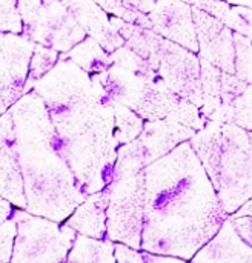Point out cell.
Masks as SVG:
<instances>
[{
  "label": "cell",
  "instance_id": "1",
  "mask_svg": "<svg viewBox=\"0 0 252 263\" xmlns=\"http://www.w3.org/2000/svg\"><path fill=\"white\" fill-rule=\"evenodd\" d=\"M143 177L140 250L191 260L228 219L191 143L149 163Z\"/></svg>",
  "mask_w": 252,
  "mask_h": 263
},
{
  "label": "cell",
  "instance_id": "2",
  "mask_svg": "<svg viewBox=\"0 0 252 263\" xmlns=\"http://www.w3.org/2000/svg\"><path fill=\"white\" fill-rule=\"evenodd\" d=\"M46 105L57 142L79 188L86 196L105 190L114 176L119 142L114 105L100 83L60 63L34 85Z\"/></svg>",
  "mask_w": 252,
  "mask_h": 263
},
{
  "label": "cell",
  "instance_id": "3",
  "mask_svg": "<svg viewBox=\"0 0 252 263\" xmlns=\"http://www.w3.org/2000/svg\"><path fill=\"white\" fill-rule=\"evenodd\" d=\"M8 111L14 123L25 211L60 223L86 199V194L80 191L63 159L46 105L32 91L25 92Z\"/></svg>",
  "mask_w": 252,
  "mask_h": 263
},
{
  "label": "cell",
  "instance_id": "4",
  "mask_svg": "<svg viewBox=\"0 0 252 263\" xmlns=\"http://www.w3.org/2000/svg\"><path fill=\"white\" fill-rule=\"evenodd\" d=\"M189 143L223 211L234 214L252 199V145L248 133L232 123L209 120Z\"/></svg>",
  "mask_w": 252,
  "mask_h": 263
},
{
  "label": "cell",
  "instance_id": "5",
  "mask_svg": "<svg viewBox=\"0 0 252 263\" xmlns=\"http://www.w3.org/2000/svg\"><path fill=\"white\" fill-rule=\"evenodd\" d=\"M145 163L134 142L117 151L106 210V236L132 250H140L145 211Z\"/></svg>",
  "mask_w": 252,
  "mask_h": 263
},
{
  "label": "cell",
  "instance_id": "6",
  "mask_svg": "<svg viewBox=\"0 0 252 263\" xmlns=\"http://www.w3.org/2000/svg\"><path fill=\"white\" fill-rule=\"evenodd\" d=\"M17 234L12 248V263H65L75 240V231L60 227L49 219L12 211Z\"/></svg>",
  "mask_w": 252,
  "mask_h": 263
},
{
  "label": "cell",
  "instance_id": "7",
  "mask_svg": "<svg viewBox=\"0 0 252 263\" xmlns=\"http://www.w3.org/2000/svg\"><path fill=\"white\" fill-rule=\"evenodd\" d=\"M34 48L28 37L0 32V116L25 94Z\"/></svg>",
  "mask_w": 252,
  "mask_h": 263
},
{
  "label": "cell",
  "instance_id": "8",
  "mask_svg": "<svg viewBox=\"0 0 252 263\" xmlns=\"http://www.w3.org/2000/svg\"><path fill=\"white\" fill-rule=\"evenodd\" d=\"M200 59L214 65L222 72L236 74L234 32L211 14L192 6Z\"/></svg>",
  "mask_w": 252,
  "mask_h": 263
},
{
  "label": "cell",
  "instance_id": "9",
  "mask_svg": "<svg viewBox=\"0 0 252 263\" xmlns=\"http://www.w3.org/2000/svg\"><path fill=\"white\" fill-rule=\"evenodd\" d=\"M148 18L157 34L194 54L199 52L192 6L189 3L183 0H156Z\"/></svg>",
  "mask_w": 252,
  "mask_h": 263
},
{
  "label": "cell",
  "instance_id": "10",
  "mask_svg": "<svg viewBox=\"0 0 252 263\" xmlns=\"http://www.w3.org/2000/svg\"><path fill=\"white\" fill-rule=\"evenodd\" d=\"M0 197L18 208L26 205L14 123L9 111L0 116Z\"/></svg>",
  "mask_w": 252,
  "mask_h": 263
},
{
  "label": "cell",
  "instance_id": "11",
  "mask_svg": "<svg viewBox=\"0 0 252 263\" xmlns=\"http://www.w3.org/2000/svg\"><path fill=\"white\" fill-rule=\"evenodd\" d=\"M194 134H196L194 129L183 126L174 120L163 119L145 125L140 136L132 142L143 163L148 166L154 160L171 153L180 143L191 140Z\"/></svg>",
  "mask_w": 252,
  "mask_h": 263
},
{
  "label": "cell",
  "instance_id": "12",
  "mask_svg": "<svg viewBox=\"0 0 252 263\" xmlns=\"http://www.w3.org/2000/svg\"><path fill=\"white\" fill-rule=\"evenodd\" d=\"M192 263H252V248L228 217L216 236L192 257Z\"/></svg>",
  "mask_w": 252,
  "mask_h": 263
},
{
  "label": "cell",
  "instance_id": "13",
  "mask_svg": "<svg viewBox=\"0 0 252 263\" xmlns=\"http://www.w3.org/2000/svg\"><path fill=\"white\" fill-rule=\"evenodd\" d=\"M109 202L108 186L99 193L86 196V199L72 211L66 227L80 236L102 240L106 234V210Z\"/></svg>",
  "mask_w": 252,
  "mask_h": 263
},
{
  "label": "cell",
  "instance_id": "14",
  "mask_svg": "<svg viewBox=\"0 0 252 263\" xmlns=\"http://www.w3.org/2000/svg\"><path fill=\"white\" fill-rule=\"evenodd\" d=\"M65 263H115L114 243L85 236H75Z\"/></svg>",
  "mask_w": 252,
  "mask_h": 263
},
{
  "label": "cell",
  "instance_id": "15",
  "mask_svg": "<svg viewBox=\"0 0 252 263\" xmlns=\"http://www.w3.org/2000/svg\"><path fill=\"white\" fill-rule=\"evenodd\" d=\"M114 117H115V139L119 145L131 143L140 136L143 129V120L132 109L123 105H114Z\"/></svg>",
  "mask_w": 252,
  "mask_h": 263
},
{
  "label": "cell",
  "instance_id": "16",
  "mask_svg": "<svg viewBox=\"0 0 252 263\" xmlns=\"http://www.w3.org/2000/svg\"><path fill=\"white\" fill-rule=\"evenodd\" d=\"M236 48V76L251 85L252 83V40L234 32Z\"/></svg>",
  "mask_w": 252,
  "mask_h": 263
},
{
  "label": "cell",
  "instance_id": "17",
  "mask_svg": "<svg viewBox=\"0 0 252 263\" xmlns=\"http://www.w3.org/2000/svg\"><path fill=\"white\" fill-rule=\"evenodd\" d=\"M114 257L115 263H185V260L171 256H160L146 251L140 253L139 250H132L122 243L114 245Z\"/></svg>",
  "mask_w": 252,
  "mask_h": 263
},
{
  "label": "cell",
  "instance_id": "18",
  "mask_svg": "<svg viewBox=\"0 0 252 263\" xmlns=\"http://www.w3.org/2000/svg\"><path fill=\"white\" fill-rule=\"evenodd\" d=\"M18 0H0V32L20 34L23 31Z\"/></svg>",
  "mask_w": 252,
  "mask_h": 263
},
{
  "label": "cell",
  "instance_id": "19",
  "mask_svg": "<svg viewBox=\"0 0 252 263\" xmlns=\"http://www.w3.org/2000/svg\"><path fill=\"white\" fill-rule=\"evenodd\" d=\"M15 234H17V225L12 217L0 223V262H11Z\"/></svg>",
  "mask_w": 252,
  "mask_h": 263
},
{
  "label": "cell",
  "instance_id": "20",
  "mask_svg": "<svg viewBox=\"0 0 252 263\" xmlns=\"http://www.w3.org/2000/svg\"><path fill=\"white\" fill-rule=\"evenodd\" d=\"M231 222L236 231L239 233V236L243 239V242L252 248V217H237V219H231Z\"/></svg>",
  "mask_w": 252,
  "mask_h": 263
},
{
  "label": "cell",
  "instance_id": "21",
  "mask_svg": "<svg viewBox=\"0 0 252 263\" xmlns=\"http://www.w3.org/2000/svg\"><path fill=\"white\" fill-rule=\"evenodd\" d=\"M12 214V205L0 197V223H3L6 219H9Z\"/></svg>",
  "mask_w": 252,
  "mask_h": 263
},
{
  "label": "cell",
  "instance_id": "22",
  "mask_svg": "<svg viewBox=\"0 0 252 263\" xmlns=\"http://www.w3.org/2000/svg\"><path fill=\"white\" fill-rule=\"evenodd\" d=\"M237 217H252V199H249L248 202H245L231 219H237Z\"/></svg>",
  "mask_w": 252,
  "mask_h": 263
},
{
  "label": "cell",
  "instance_id": "23",
  "mask_svg": "<svg viewBox=\"0 0 252 263\" xmlns=\"http://www.w3.org/2000/svg\"><path fill=\"white\" fill-rule=\"evenodd\" d=\"M228 5H234V6H245V8H251L252 9V0H222Z\"/></svg>",
  "mask_w": 252,
  "mask_h": 263
},
{
  "label": "cell",
  "instance_id": "24",
  "mask_svg": "<svg viewBox=\"0 0 252 263\" xmlns=\"http://www.w3.org/2000/svg\"><path fill=\"white\" fill-rule=\"evenodd\" d=\"M248 136H249V142H251V145H252V131L251 133H248Z\"/></svg>",
  "mask_w": 252,
  "mask_h": 263
},
{
  "label": "cell",
  "instance_id": "25",
  "mask_svg": "<svg viewBox=\"0 0 252 263\" xmlns=\"http://www.w3.org/2000/svg\"><path fill=\"white\" fill-rule=\"evenodd\" d=\"M0 263H3V262H0Z\"/></svg>",
  "mask_w": 252,
  "mask_h": 263
}]
</instances>
